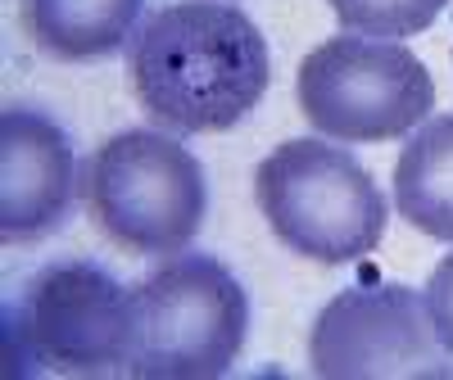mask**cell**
I'll use <instances>...</instances> for the list:
<instances>
[{"label":"cell","instance_id":"1","mask_svg":"<svg viewBox=\"0 0 453 380\" xmlns=\"http://www.w3.org/2000/svg\"><path fill=\"white\" fill-rule=\"evenodd\" d=\"M273 55L258 23L226 0H173L127 42V87L173 136L226 132L258 109Z\"/></svg>","mask_w":453,"mask_h":380},{"label":"cell","instance_id":"8","mask_svg":"<svg viewBox=\"0 0 453 380\" xmlns=\"http://www.w3.org/2000/svg\"><path fill=\"white\" fill-rule=\"evenodd\" d=\"M82 186L68 132L42 109L10 104L0 113V236L36 245L55 236Z\"/></svg>","mask_w":453,"mask_h":380},{"label":"cell","instance_id":"10","mask_svg":"<svg viewBox=\"0 0 453 380\" xmlns=\"http://www.w3.org/2000/svg\"><path fill=\"white\" fill-rule=\"evenodd\" d=\"M395 209L412 232L453 245V113H435L408 136L395 163Z\"/></svg>","mask_w":453,"mask_h":380},{"label":"cell","instance_id":"11","mask_svg":"<svg viewBox=\"0 0 453 380\" xmlns=\"http://www.w3.org/2000/svg\"><path fill=\"white\" fill-rule=\"evenodd\" d=\"M444 10H449V0H331V14L340 19L345 32L381 36V42L426 32Z\"/></svg>","mask_w":453,"mask_h":380},{"label":"cell","instance_id":"6","mask_svg":"<svg viewBox=\"0 0 453 380\" xmlns=\"http://www.w3.org/2000/svg\"><path fill=\"white\" fill-rule=\"evenodd\" d=\"M299 113L326 141L381 145L412 136L435 109L431 68L399 42L381 36H326L299 64Z\"/></svg>","mask_w":453,"mask_h":380},{"label":"cell","instance_id":"12","mask_svg":"<svg viewBox=\"0 0 453 380\" xmlns=\"http://www.w3.org/2000/svg\"><path fill=\"white\" fill-rule=\"evenodd\" d=\"M426 313H431V326L440 335V345L453 353V254H444L435 262V272L426 281Z\"/></svg>","mask_w":453,"mask_h":380},{"label":"cell","instance_id":"4","mask_svg":"<svg viewBox=\"0 0 453 380\" xmlns=\"http://www.w3.org/2000/svg\"><path fill=\"white\" fill-rule=\"evenodd\" d=\"M250 335L245 285L209 254H173L132 290L136 380H218Z\"/></svg>","mask_w":453,"mask_h":380},{"label":"cell","instance_id":"2","mask_svg":"<svg viewBox=\"0 0 453 380\" xmlns=\"http://www.w3.org/2000/svg\"><path fill=\"white\" fill-rule=\"evenodd\" d=\"M19 376H127L132 290L91 258L36 268L5 303Z\"/></svg>","mask_w":453,"mask_h":380},{"label":"cell","instance_id":"7","mask_svg":"<svg viewBox=\"0 0 453 380\" xmlns=\"http://www.w3.org/2000/svg\"><path fill=\"white\" fill-rule=\"evenodd\" d=\"M309 371L326 380H449L453 353L403 281L340 290L309 331Z\"/></svg>","mask_w":453,"mask_h":380},{"label":"cell","instance_id":"5","mask_svg":"<svg viewBox=\"0 0 453 380\" xmlns=\"http://www.w3.org/2000/svg\"><path fill=\"white\" fill-rule=\"evenodd\" d=\"M82 200L119 249L173 258L204 226L209 177L173 132H119L82 163Z\"/></svg>","mask_w":453,"mask_h":380},{"label":"cell","instance_id":"3","mask_svg":"<svg viewBox=\"0 0 453 380\" xmlns=\"http://www.w3.org/2000/svg\"><path fill=\"white\" fill-rule=\"evenodd\" d=\"M254 204L290 254L326 268L372 254L390 217V204L372 172L349 149L318 136L281 141L254 168Z\"/></svg>","mask_w":453,"mask_h":380},{"label":"cell","instance_id":"9","mask_svg":"<svg viewBox=\"0 0 453 380\" xmlns=\"http://www.w3.org/2000/svg\"><path fill=\"white\" fill-rule=\"evenodd\" d=\"M145 14V0H19L32 46L59 64L119 55Z\"/></svg>","mask_w":453,"mask_h":380}]
</instances>
